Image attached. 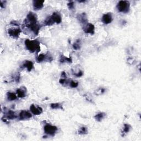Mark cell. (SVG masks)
I'll return each instance as SVG.
<instances>
[{
	"label": "cell",
	"mask_w": 141,
	"mask_h": 141,
	"mask_svg": "<svg viewBox=\"0 0 141 141\" xmlns=\"http://www.w3.org/2000/svg\"><path fill=\"white\" fill-rule=\"evenodd\" d=\"M25 45H26L27 49L30 52V53H38L40 50V42L38 40H30L26 39L25 41Z\"/></svg>",
	"instance_id": "1"
},
{
	"label": "cell",
	"mask_w": 141,
	"mask_h": 141,
	"mask_svg": "<svg viewBox=\"0 0 141 141\" xmlns=\"http://www.w3.org/2000/svg\"><path fill=\"white\" fill-rule=\"evenodd\" d=\"M130 4L129 2L127 1H120L117 3V8L120 12L126 13L129 10Z\"/></svg>",
	"instance_id": "2"
},
{
	"label": "cell",
	"mask_w": 141,
	"mask_h": 141,
	"mask_svg": "<svg viewBox=\"0 0 141 141\" xmlns=\"http://www.w3.org/2000/svg\"><path fill=\"white\" fill-rule=\"evenodd\" d=\"M57 131V127L47 124L44 126V131L46 134L50 136H54Z\"/></svg>",
	"instance_id": "3"
},
{
	"label": "cell",
	"mask_w": 141,
	"mask_h": 141,
	"mask_svg": "<svg viewBox=\"0 0 141 141\" xmlns=\"http://www.w3.org/2000/svg\"><path fill=\"white\" fill-rule=\"evenodd\" d=\"M20 33H21V30L19 28L10 29L8 30V35L13 38H18Z\"/></svg>",
	"instance_id": "4"
},
{
	"label": "cell",
	"mask_w": 141,
	"mask_h": 141,
	"mask_svg": "<svg viewBox=\"0 0 141 141\" xmlns=\"http://www.w3.org/2000/svg\"><path fill=\"white\" fill-rule=\"evenodd\" d=\"M27 27L29 28L30 30L33 31L35 35H38L39 31L40 26L37 23H27Z\"/></svg>",
	"instance_id": "5"
},
{
	"label": "cell",
	"mask_w": 141,
	"mask_h": 141,
	"mask_svg": "<svg viewBox=\"0 0 141 141\" xmlns=\"http://www.w3.org/2000/svg\"><path fill=\"white\" fill-rule=\"evenodd\" d=\"M30 110L31 113L35 115H39L42 113V109L40 106L35 105H31L30 107Z\"/></svg>",
	"instance_id": "6"
},
{
	"label": "cell",
	"mask_w": 141,
	"mask_h": 141,
	"mask_svg": "<svg viewBox=\"0 0 141 141\" xmlns=\"http://www.w3.org/2000/svg\"><path fill=\"white\" fill-rule=\"evenodd\" d=\"M32 117L31 113L28 111L26 110H23L21 112L19 113V119L20 120H27Z\"/></svg>",
	"instance_id": "7"
},
{
	"label": "cell",
	"mask_w": 141,
	"mask_h": 141,
	"mask_svg": "<svg viewBox=\"0 0 141 141\" xmlns=\"http://www.w3.org/2000/svg\"><path fill=\"white\" fill-rule=\"evenodd\" d=\"M28 23H37V15L33 12H29L27 17Z\"/></svg>",
	"instance_id": "8"
},
{
	"label": "cell",
	"mask_w": 141,
	"mask_h": 141,
	"mask_svg": "<svg viewBox=\"0 0 141 141\" xmlns=\"http://www.w3.org/2000/svg\"><path fill=\"white\" fill-rule=\"evenodd\" d=\"M113 20V17L112 14L111 13H108L104 14L103 15V17H102V22H103L104 24H108L110 23Z\"/></svg>",
	"instance_id": "9"
},
{
	"label": "cell",
	"mask_w": 141,
	"mask_h": 141,
	"mask_svg": "<svg viewBox=\"0 0 141 141\" xmlns=\"http://www.w3.org/2000/svg\"><path fill=\"white\" fill-rule=\"evenodd\" d=\"M94 26L91 23L87 24L84 28V31L85 33L90 34H93L94 33Z\"/></svg>",
	"instance_id": "10"
},
{
	"label": "cell",
	"mask_w": 141,
	"mask_h": 141,
	"mask_svg": "<svg viewBox=\"0 0 141 141\" xmlns=\"http://www.w3.org/2000/svg\"><path fill=\"white\" fill-rule=\"evenodd\" d=\"M50 17L54 21V23H56L57 24H60L62 21V18H61V15L57 12H54Z\"/></svg>",
	"instance_id": "11"
},
{
	"label": "cell",
	"mask_w": 141,
	"mask_h": 141,
	"mask_svg": "<svg viewBox=\"0 0 141 141\" xmlns=\"http://www.w3.org/2000/svg\"><path fill=\"white\" fill-rule=\"evenodd\" d=\"M44 1H33V8L36 11L40 10L44 6Z\"/></svg>",
	"instance_id": "12"
},
{
	"label": "cell",
	"mask_w": 141,
	"mask_h": 141,
	"mask_svg": "<svg viewBox=\"0 0 141 141\" xmlns=\"http://www.w3.org/2000/svg\"><path fill=\"white\" fill-rule=\"evenodd\" d=\"M26 93H27V89L23 87L18 89H17L16 91V94L17 95V97L18 98H23L26 97Z\"/></svg>",
	"instance_id": "13"
},
{
	"label": "cell",
	"mask_w": 141,
	"mask_h": 141,
	"mask_svg": "<svg viewBox=\"0 0 141 141\" xmlns=\"http://www.w3.org/2000/svg\"><path fill=\"white\" fill-rule=\"evenodd\" d=\"M23 66L25 68H27L28 71H31L33 68V63L31 61H26L23 65Z\"/></svg>",
	"instance_id": "14"
},
{
	"label": "cell",
	"mask_w": 141,
	"mask_h": 141,
	"mask_svg": "<svg viewBox=\"0 0 141 141\" xmlns=\"http://www.w3.org/2000/svg\"><path fill=\"white\" fill-rule=\"evenodd\" d=\"M6 117L8 119L13 120L15 119V118L17 117V116L15 115L14 111L12 110H8L7 112L6 113Z\"/></svg>",
	"instance_id": "15"
},
{
	"label": "cell",
	"mask_w": 141,
	"mask_h": 141,
	"mask_svg": "<svg viewBox=\"0 0 141 141\" xmlns=\"http://www.w3.org/2000/svg\"><path fill=\"white\" fill-rule=\"evenodd\" d=\"M77 18H78L79 21L81 22V23H85L87 22V16H86V14L85 13H83L82 14L78 15Z\"/></svg>",
	"instance_id": "16"
},
{
	"label": "cell",
	"mask_w": 141,
	"mask_h": 141,
	"mask_svg": "<svg viewBox=\"0 0 141 141\" xmlns=\"http://www.w3.org/2000/svg\"><path fill=\"white\" fill-rule=\"evenodd\" d=\"M106 116V113H98L96 115L94 116L95 119L97 120V121H101L102 120H103L104 117H105Z\"/></svg>",
	"instance_id": "17"
},
{
	"label": "cell",
	"mask_w": 141,
	"mask_h": 141,
	"mask_svg": "<svg viewBox=\"0 0 141 141\" xmlns=\"http://www.w3.org/2000/svg\"><path fill=\"white\" fill-rule=\"evenodd\" d=\"M7 99L8 100L10 101H13L17 98V95L14 94V93L12 92H8L7 93Z\"/></svg>",
	"instance_id": "18"
},
{
	"label": "cell",
	"mask_w": 141,
	"mask_h": 141,
	"mask_svg": "<svg viewBox=\"0 0 141 141\" xmlns=\"http://www.w3.org/2000/svg\"><path fill=\"white\" fill-rule=\"evenodd\" d=\"M130 128H131L130 125L128 124H125L124 128H123V131H122V134H124V135H122V136H124L125 134L128 133L129 131V130H130Z\"/></svg>",
	"instance_id": "19"
},
{
	"label": "cell",
	"mask_w": 141,
	"mask_h": 141,
	"mask_svg": "<svg viewBox=\"0 0 141 141\" xmlns=\"http://www.w3.org/2000/svg\"><path fill=\"white\" fill-rule=\"evenodd\" d=\"M44 23L45 26H52V25L54 24V22L52 19V18H51V17H47L46 20H45L44 22Z\"/></svg>",
	"instance_id": "20"
},
{
	"label": "cell",
	"mask_w": 141,
	"mask_h": 141,
	"mask_svg": "<svg viewBox=\"0 0 141 141\" xmlns=\"http://www.w3.org/2000/svg\"><path fill=\"white\" fill-rule=\"evenodd\" d=\"M60 62L61 63H63L65 62H72V59L70 58L67 57H65L64 56H61L60 57Z\"/></svg>",
	"instance_id": "21"
},
{
	"label": "cell",
	"mask_w": 141,
	"mask_h": 141,
	"mask_svg": "<svg viewBox=\"0 0 141 141\" xmlns=\"http://www.w3.org/2000/svg\"><path fill=\"white\" fill-rule=\"evenodd\" d=\"M46 55L41 54L38 56L37 58H36V61H37L38 62H42V61H44L45 59H46Z\"/></svg>",
	"instance_id": "22"
},
{
	"label": "cell",
	"mask_w": 141,
	"mask_h": 141,
	"mask_svg": "<svg viewBox=\"0 0 141 141\" xmlns=\"http://www.w3.org/2000/svg\"><path fill=\"white\" fill-rule=\"evenodd\" d=\"M73 47L75 50H78L81 48V40H77L73 45Z\"/></svg>",
	"instance_id": "23"
},
{
	"label": "cell",
	"mask_w": 141,
	"mask_h": 141,
	"mask_svg": "<svg viewBox=\"0 0 141 141\" xmlns=\"http://www.w3.org/2000/svg\"><path fill=\"white\" fill-rule=\"evenodd\" d=\"M88 133V129L87 127H82L79 129L78 131V133L79 135H85Z\"/></svg>",
	"instance_id": "24"
},
{
	"label": "cell",
	"mask_w": 141,
	"mask_h": 141,
	"mask_svg": "<svg viewBox=\"0 0 141 141\" xmlns=\"http://www.w3.org/2000/svg\"><path fill=\"white\" fill-rule=\"evenodd\" d=\"M51 108L53 109H63L62 106L59 103H54L51 104Z\"/></svg>",
	"instance_id": "25"
},
{
	"label": "cell",
	"mask_w": 141,
	"mask_h": 141,
	"mask_svg": "<svg viewBox=\"0 0 141 141\" xmlns=\"http://www.w3.org/2000/svg\"><path fill=\"white\" fill-rule=\"evenodd\" d=\"M78 82H75L72 81L70 83V87L72 88H76L78 87Z\"/></svg>",
	"instance_id": "26"
},
{
	"label": "cell",
	"mask_w": 141,
	"mask_h": 141,
	"mask_svg": "<svg viewBox=\"0 0 141 141\" xmlns=\"http://www.w3.org/2000/svg\"><path fill=\"white\" fill-rule=\"evenodd\" d=\"M68 7H69V8L70 9V10H72L74 8V2H70L69 3H68Z\"/></svg>",
	"instance_id": "27"
},
{
	"label": "cell",
	"mask_w": 141,
	"mask_h": 141,
	"mask_svg": "<svg viewBox=\"0 0 141 141\" xmlns=\"http://www.w3.org/2000/svg\"><path fill=\"white\" fill-rule=\"evenodd\" d=\"M59 82H60L61 84H62V85H63V84H64L65 82L67 83L66 82V79H61L60 81H59Z\"/></svg>",
	"instance_id": "28"
},
{
	"label": "cell",
	"mask_w": 141,
	"mask_h": 141,
	"mask_svg": "<svg viewBox=\"0 0 141 141\" xmlns=\"http://www.w3.org/2000/svg\"><path fill=\"white\" fill-rule=\"evenodd\" d=\"M83 74V72L81 71V70H80V71H79V72H78V73L75 74V75H76V76L77 77H81L82 76Z\"/></svg>",
	"instance_id": "29"
},
{
	"label": "cell",
	"mask_w": 141,
	"mask_h": 141,
	"mask_svg": "<svg viewBox=\"0 0 141 141\" xmlns=\"http://www.w3.org/2000/svg\"><path fill=\"white\" fill-rule=\"evenodd\" d=\"M61 75H62V77H66V73L65 72H62Z\"/></svg>",
	"instance_id": "30"
}]
</instances>
